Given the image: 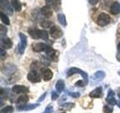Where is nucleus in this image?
I'll return each instance as SVG.
<instances>
[{"label": "nucleus", "instance_id": "a211bd4d", "mask_svg": "<svg viewBox=\"0 0 120 113\" xmlns=\"http://www.w3.org/2000/svg\"><path fill=\"white\" fill-rule=\"evenodd\" d=\"M29 100V97L28 95H26V94H22V95L20 96L17 100L16 101V103L17 104H20V105H22V104H26L27 103Z\"/></svg>", "mask_w": 120, "mask_h": 113}, {"label": "nucleus", "instance_id": "b1692460", "mask_svg": "<svg viewBox=\"0 0 120 113\" xmlns=\"http://www.w3.org/2000/svg\"><path fill=\"white\" fill-rule=\"evenodd\" d=\"M0 17H1V20H2V23H4V24H6V25H10L9 18L8 17L7 15L4 14L2 11H1V12H0Z\"/></svg>", "mask_w": 120, "mask_h": 113}, {"label": "nucleus", "instance_id": "4be33fe9", "mask_svg": "<svg viewBox=\"0 0 120 113\" xmlns=\"http://www.w3.org/2000/svg\"><path fill=\"white\" fill-rule=\"evenodd\" d=\"M14 111V107L12 105H6L5 107H4L1 109V111H0V113H13Z\"/></svg>", "mask_w": 120, "mask_h": 113}, {"label": "nucleus", "instance_id": "cd10ccee", "mask_svg": "<svg viewBox=\"0 0 120 113\" xmlns=\"http://www.w3.org/2000/svg\"><path fill=\"white\" fill-rule=\"evenodd\" d=\"M7 28L5 27L3 25H0V35H1V38L5 36V35H6L7 33Z\"/></svg>", "mask_w": 120, "mask_h": 113}, {"label": "nucleus", "instance_id": "6ab92c4d", "mask_svg": "<svg viewBox=\"0 0 120 113\" xmlns=\"http://www.w3.org/2000/svg\"><path fill=\"white\" fill-rule=\"evenodd\" d=\"M65 89V82L62 79H59L56 83V90L59 93H62Z\"/></svg>", "mask_w": 120, "mask_h": 113}, {"label": "nucleus", "instance_id": "f257e3e1", "mask_svg": "<svg viewBox=\"0 0 120 113\" xmlns=\"http://www.w3.org/2000/svg\"><path fill=\"white\" fill-rule=\"evenodd\" d=\"M74 74H80L81 76L84 79V81L86 83V85L88 84L89 82V76H88V74L86 73V72L81 70L80 69H78L77 67H72L69 69L67 72V76L68 77H70L71 75H73Z\"/></svg>", "mask_w": 120, "mask_h": 113}, {"label": "nucleus", "instance_id": "bb28decb", "mask_svg": "<svg viewBox=\"0 0 120 113\" xmlns=\"http://www.w3.org/2000/svg\"><path fill=\"white\" fill-rule=\"evenodd\" d=\"M103 112L104 113H112L113 112V109L111 106H109L108 105H105L103 107Z\"/></svg>", "mask_w": 120, "mask_h": 113}, {"label": "nucleus", "instance_id": "2f4dec72", "mask_svg": "<svg viewBox=\"0 0 120 113\" xmlns=\"http://www.w3.org/2000/svg\"><path fill=\"white\" fill-rule=\"evenodd\" d=\"M59 97V93L57 91H52V93H51V100L52 101H54L56 100H57Z\"/></svg>", "mask_w": 120, "mask_h": 113}, {"label": "nucleus", "instance_id": "e433bc0d", "mask_svg": "<svg viewBox=\"0 0 120 113\" xmlns=\"http://www.w3.org/2000/svg\"><path fill=\"white\" fill-rule=\"evenodd\" d=\"M45 1H46L47 5H49V6H50L51 5H52V4H53V2H54V0H45Z\"/></svg>", "mask_w": 120, "mask_h": 113}, {"label": "nucleus", "instance_id": "c9c22d12", "mask_svg": "<svg viewBox=\"0 0 120 113\" xmlns=\"http://www.w3.org/2000/svg\"><path fill=\"white\" fill-rule=\"evenodd\" d=\"M46 96H47V93L45 92V93L43 94V95H41V97L39 98V100H38V103H40L41 101H43V100L45 99V97H46Z\"/></svg>", "mask_w": 120, "mask_h": 113}, {"label": "nucleus", "instance_id": "20e7f679", "mask_svg": "<svg viewBox=\"0 0 120 113\" xmlns=\"http://www.w3.org/2000/svg\"><path fill=\"white\" fill-rule=\"evenodd\" d=\"M41 77L37 70H31L27 75V79L32 83H38L41 81Z\"/></svg>", "mask_w": 120, "mask_h": 113}, {"label": "nucleus", "instance_id": "6e6552de", "mask_svg": "<svg viewBox=\"0 0 120 113\" xmlns=\"http://www.w3.org/2000/svg\"><path fill=\"white\" fill-rule=\"evenodd\" d=\"M12 92H14L16 94H20V93L26 94L29 92V90L27 87H26V86L16 85L12 88Z\"/></svg>", "mask_w": 120, "mask_h": 113}, {"label": "nucleus", "instance_id": "393cba45", "mask_svg": "<svg viewBox=\"0 0 120 113\" xmlns=\"http://www.w3.org/2000/svg\"><path fill=\"white\" fill-rule=\"evenodd\" d=\"M49 38L48 36V32L46 30H41L40 32V39H43V40H47Z\"/></svg>", "mask_w": 120, "mask_h": 113}, {"label": "nucleus", "instance_id": "f03ea898", "mask_svg": "<svg viewBox=\"0 0 120 113\" xmlns=\"http://www.w3.org/2000/svg\"><path fill=\"white\" fill-rule=\"evenodd\" d=\"M110 20H111V18L110 15L105 13H101L99 14V16L98 17L97 24L100 26H104L107 25L110 22Z\"/></svg>", "mask_w": 120, "mask_h": 113}, {"label": "nucleus", "instance_id": "58836bf2", "mask_svg": "<svg viewBox=\"0 0 120 113\" xmlns=\"http://www.w3.org/2000/svg\"><path fill=\"white\" fill-rule=\"evenodd\" d=\"M117 50H118V53H119V54H120V42H119V44H118Z\"/></svg>", "mask_w": 120, "mask_h": 113}, {"label": "nucleus", "instance_id": "f704fd0d", "mask_svg": "<svg viewBox=\"0 0 120 113\" xmlns=\"http://www.w3.org/2000/svg\"><path fill=\"white\" fill-rule=\"evenodd\" d=\"M52 106L51 105H49L46 109H45V111L43 113H52Z\"/></svg>", "mask_w": 120, "mask_h": 113}, {"label": "nucleus", "instance_id": "9d476101", "mask_svg": "<svg viewBox=\"0 0 120 113\" xmlns=\"http://www.w3.org/2000/svg\"><path fill=\"white\" fill-rule=\"evenodd\" d=\"M45 53H46V54L48 56V58L50 60H51L52 61H56V62L58 61L57 53H56V51L54 50V49H52L50 46L47 49Z\"/></svg>", "mask_w": 120, "mask_h": 113}, {"label": "nucleus", "instance_id": "c85d7f7f", "mask_svg": "<svg viewBox=\"0 0 120 113\" xmlns=\"http://www.w3.org/2000/svg\"><path fill=\"white\" fill-rule=\"evenodd\" d=\"M53 8L55 11H58L60 8V5H61V0H54L53 2Z\"/></svg>", "mask_w": 120, "mask_h": 113}, {"label": "nucleus", "instance_id": "a19ab883", "mask_svg": "<svg viewBox=\"0 0 120 113\" xmlns=\"http://www.w3.org/2000/svg\"><path fill=\"white\" fill-rule=\"evenodd\" d=\"M118 74H119V75H120V70H119V71H118Z\"/></svg>", "mask_w": 120, "mask_h": 113}, {"label": "nucleus", "instance_id": "7ed1b4c3", "mask_svg": "<svg viewBox=\"0 0 120 113\" xmlns=\"http://www.w3.org/2000/svg\"><path fill=\"white\" fill-rule=\"evenodd\" d=\"M19 36H20V42L17 46V50L20 54H22L25 51L26 45H27V37H26V35H24L23 33H20Z\"/></svg>", "mask_w": 120, "mask_h": 113}, {"label": "nucleus", "instance_id": "4468645a", "mask_svg": "<svg viewBox=\"0 0 120 113\" xmlns=\"http://www.w3.org/2000/svg\"><path fill=\"white\" fill-rule=\"evenodd\" d=\"M1 45L5 49H11L13 46V43L9 38L2 37L1 38Z\"/></svg>", "mask_w": 120, "mask_h": 113}, {"label": "nucleus", "instance_id": "5701e85b", "mask_svg": "<svg viewBox=\"0 0 120 113\" xmlns=\"http://www.w3.org/2000/svg\"><path fill=\"white\" fill-rule=\"evenodd\" d=\"M58 20L60 23V24H62L63 26H65L67 25V21L65 16L63 14H58Z\"/></svg>", "mask_w": 120, "mask_h": 113}, {"label": "nucleus", "instance_id": "4c0bfd02", "mask_svg": "<svg viewBox=\"0 0 120 113\" xmlns=\"http://www.w3.org/2000/svg\"><path fill=\"white\" fill-rule=\"evenodd\" d=\"M89 2L90 4H91V5H95L98 3V0H89Z\"/></svg>", "mask_w": 120, "mask_h": 113}, {"label": "nucleus", "instance_id": "39448f33", "mask_svg": "<svg viewBox=\"0 0 120 113\" xmlns=\"http://www.w3.org/2000/svg\"><path fill=\"white\" fill-rule=\"evenodd\" d=\"M41 75L43 80L45 81H50L52 78V76H53L52 72L50 69L46 67H42V69H41Z\"/></svg>", "mask_w": 120, "mask_h": 113}, {"label": "nucleus", "instance_id": "ea45409f", "mask_svg": "<svg viewBox=\"0 0 120 113\" xmlns=\"http://www.w3.org/2000/svg\"><path fill=\"white\" fill-rule=\"evenodd\" d=\"M116 105H118V106L120 108V102H117V104H116Z\"/></svg>", "mask_w": 120, "mask_h": 113}, {"label": "nucleus", "instance_id": "7c9ffc66", "mask_svg": "<svg viewBox=\"0 0 120 113\" xmlns=\"http://www.w3.org/2000/svg\"><path fill=\"white\" fill-rule=\"evenodd\" d=\"M7 56V53H6V51L5 50V48L3 47H1L0 48V56H1V59L2 60H4Z\"/></svg>", "mask_w": 120, "mask_h": 113}, {"label": "nucleus", "instance_id": "0eeeda50", "mask_svg": "<svg viewBox=\"0 0 120 113\" xmlns=\"http://www.w3.org/2000/svg\"><path fill=\"white\" fill-rule=\"evenodd\" d=\"M50 34L52 36V38H53L54 39H58L63 36V32L62 31V29L57 26H52L50 30Z\"/></svg>", "mask_w": 120, "mask_h": 113}, {"label": "nucleus", "instance_id": "1a4fd4ad", "mask_svg": "<svg viewBox=\"0 0 120 113\" xmlns=\"http://www.w3.org/2000/svg\"><path fill=\"white\" fill-rule=\"evenodd\" d=\"M106 101L108 104H110L111 105H114L117 104V101H116V98H115V93L112 89L108 90Z\"/></svg>", "mask_w": 120, "mask_h": 113}, {"label": "nucleus", "instance_id": "72a5a7b5", "mask_svg": "<svg viewBox=\"0 0 120 113\" xmlns=\"http://www.w3.org/2000/svg\"><path fill=\"white\" fill-rule=\"evenodd\" d=\"M68 94L70 96H71L74 98H78L80 96V93L79 92H74V93H68Z\"/></svg>", "mask_w": 120, "mask_h": 113}, {"label": "nucleus", "instance_id": "ddd939ff", "mask_svg": "<svg viewBox=\"0 0 120 113\" xmlns=\"http://www.w3.org/2000/svg\"><path fill=\"white\" fill-rule=\"evenodd\" d=\"M0 7L2 10L6 11L10 15L13 14V10L9 5L8 0H0Z\"/></svg>", "mask_w": 120, "mask_h": 113}, {"label": "nucleus", "instance_id": "9b49d317", "mask_svg": "<svg viewBox=\"0 0 120 113\" xmlns=\"http://www.w3.org/2000/svg\"><path fill=\"white\" fill-rule=\"evenodd\" d=\"M49 47L50 46L45 43H35L32 44V50L35 52H45Z\"/></svg>", "mask_w": 120, "mask_h": 113}, {"label": "nucleus", "instance_id": "a878e982", "mask_svg": "<svg viewBox=\"0 0 120 113\" xmlns=\"http://www.w3.org/2000/svg\"><path fill=\"white\" fill-rule=\"evenodd\" d=\"M75 106V104L73 103H65L62 105H61V107L64 109H71Z\"/></svg>", "mask_w": 120, "mask_h": 113}, {"label": "nucleus", "instance_id": "aec40b11", "mask_svg": "<svg viewBox=\"0 0 120 113\" xmlns=\"http://www.w3.org/2000/svg\"><path fill=\"white\" fill-rule=\"evenodd\" d=\"M106 74L104 71H97L96 73L94 74L93 77L95 78V80L96 81H101L105 78Z\"/></svg>", "mask_w": 120, "mask_h": 113}, {"label": "nucleus", "instance_id": "412c9836", "mask_svg": "<svg viewBox=\"0 0 120 113\" xmlns=\"http://www.w3.org/2000/svg\"><path fill=\"white\" fill-rule=\"evenodd\" d=\"M11 5L13 6V8L15 9L16 11H20L22 8V5L21 2L19 0H11Z\"/></svg>", "mask_w": 120, "mask_h": 113}, {"label": "nucleus", "instance_id": "423d86ee", "mask_svg": "<svg viewBox=\"0 0 120 113\" xmlns=\"http://www.w3.org/2000/svg\"><path fill=\"white\" fill-rule=\"evenodd\" d=\"M39 103H26L17 105V111H30L39 106Z\"/></svg>", "mask_w": 120, "mask_h": 113}, {"label": "nucleus", "instance_id": "79ce46f5", "mask_svg": "<svg viewBox=\"0 0 120 113\" xmlns=\"http://www.w3.org/2000/svg\"><path fill=\"white\" fill-rule=\"evenodd\" d=\"M61 113H65V112H61Z\"/></svg>", "mask_w": 120, "mask_h": 113}, {"label": "nucleus", "instance_id": "f8f14e48", "mask_svg": "<svg viewBox=\"0 0 120 113\" xmlns=\"http://www.w3.org/2000/svg\"><path fill=\"white\" fill-rule=\"evenodd\" d=\"M103 88L102 87H98L89 93V97L91 98H101L103 97Z\"/></svg>", "mask_w": 120, "mask_h": 113}, {"label": "nucleus", "instance_id": "c756f323", "mask_svg": "<svg viewBox=\"0 0 120 113\" xmlns=\"http://www.w3.org/2000/svg\"><path fill=\"white\" fill-rule=\"evenodd\" d=\"M51 24H52V23L50 21L44 20V21L41 22V26H42V27H44V28H48V27H50V26H51Z\"/></svg>", "mask_w": 120, "mask_h": 113}, {"label": "nucleus", "instance_id": "2eb2a0df", "mask_svg": "<svg viewBox=\"0 0 120 113\" xmlns=\"http://www.w3.org/2000/svg\"><path fill=\"white\" fill-rule=\"evenodd\" d=\"M28 32L33 39H40V32L41 29L37 28H30L28 30Z\"/></svg>", "mask_w": 120, "mask_h": 113}, {"label": "nucleus", "instance_id": "473e14b6", "mask_svg": "<svg viewBox=\"0 0 120 113\" xmlns=\"http://www.w3.org/2000/svg\"><path fill=\"white\" fill-rule=\"evenodd\" d=\"M84 85H86V83L84 81H82V80H80L75 83V86L76 87H83Z\"/></svg>", "mask_w": 120, "mask_h": 113}, {"label": "nucleus", "instance_id": "dca6fc26", "mask_svg": "<svg viewBox=\"0 0 120 113\" xmlns=\"http://www.w3.org/2000/svg\"><path fill=\"white\" fill-rule=\"evenodd\" d=\"M41 14H43L45 17H50L52 14V11L50 6L46 5V6H44L41 9Z\"/></svg>", "mask_w": 120, "mask_h": 113}, {"label": "nucleus", "instance_id": "f3484780", "mask_svg": "<svg viewBox=\"0 0 120 113\" xmlns=\"http://www.w3.org/2000/svg\"><path fill=\"white\" fill-rule=\"evenodd\" d=\"M110 12L112 14H118L120 13V4L117 2H113L110 6Z\"/></svg>", "mask_w": 120, "mask_h": 113}]
</instances>
